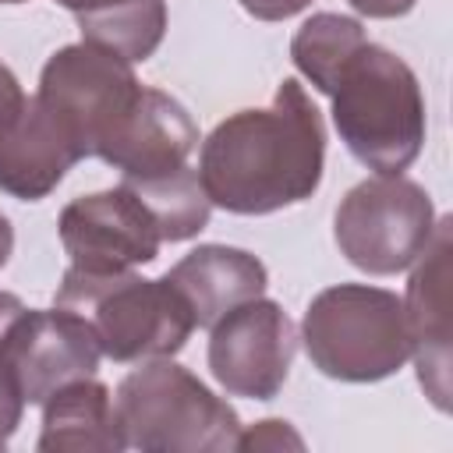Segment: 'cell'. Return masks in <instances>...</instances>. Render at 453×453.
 <instances>
[{
	"label": "cell",
	"mask_w": 453,
	"mask_h": 453,
	"mask_svg": "<svg viewBox=\"0 0 453 453\" xmlns=\"http://www.w3.org/2000/svg\"><path fill=\"white\" fill-rule=\"evenodd\" d=\"M449 216L435 219V234L418 255V265L407 280V294L400 297L418 382L442 414L449 411Z\"/></svg>",
	"instance_id": "cell-11"
},
{
	"label": "cell",
	"mask_w": 453,
	"mask_h": 453,
	"mask_svg": "<svg viewBox=\"0 0 453 453\" xmlns=\"http://www.w3.org/2000/svg\"><path fill=\"white\" fill-rule=\"evenodd\" d=\"M11 251H14V226H11V219L0 212V269L7 265Z\"/></svg>",
	"instance_id": "cell-26"
},
{
	"label": "cell",
	"mask_w": 453,
	"mask_h": 453,
	"mask_svg": "<svg viewBox=\"0 0 453 453\" xmlns=\"http://www.w3.org/2000/svg\"><path fill=\"white\" fill-rule=\"evenodd\" d=\"M21 411H25V396L21 386L14 379V368L7 365L4 350H0V449L11 442V435L21 425Z\"/></svg>",
	"instance_id": "cell-20"
},
{
	"label": "cell",
	"mask_w": 453,
	"mask_h": 453,
	"mask_svg": "<svg viewBox=\"0 0 453 453\" xmlns=\"http://www.w3.org/2000/svg\"><path fill=\"white\" fill-rule=\"evenodd\" d=\"M166 280L184 297V304L195 319V329H212L237 304L262 297L269 273L244 248L198 244L166 273Z\"/></svg>",
	"instance_id": "cell-14"
},
{
	"label": "cell",
	"mask_w": 453,
	"mask_h": 453,
	"mask_svg": "<svg viewBox=\"0 0 453 453\" xmlns=\"http://www.w3.org/2000/svg\"><path fill=\"white\" fill-rule=\"evenodd\" d=\"M414 4L418 0H350V7L368 18H403L407 11H414Z\"/></svg>",
	"instance_id": "cell-23"
},
{
	"label": "cell",
	"mask_w": 453,
	"mask_h": 453,
	"mask_svg": "<svg viewBox=\"0 0 453 453\" xmlns=\"http://www.w3.org/2000/svg\"><path fill=\"white\" fill-rule=\"evenodd\" d=\"M0 350L14 368L25 403H46L60 386L96 375L103 357L85 319L57 304L50 311L25 308L7 329Z\"/></svg>",
	"instance_id": "cell-10"
},
{
	"label": "cell",
	"mask_w": 453,
	"mask_h": 453,
	"mask_svg": "<svg viewBox=\"0 0 453 453\" xmlns=\"http://www.w3.org/2000/svg\"><path fill=\"white\" fill-rule=\"evenodd\" d=\"M21 311H25L21 297H18V294H7V290H0V343H4L7 329L18 322V315H21Z\"/></svg>",
	"instance_id": "cell-24"
},
{
	"label": "cell",
	"mask_w": 453,
	"mask_h": 453,
	"mask_svg": "<svg viewBox=\"0 0 453 453\" xmlns=\"http://www.w3.org/2000/svg\"><path fill=\"white\" fill-rule=\"evenodd\" d=\"M0 4H25V0H0Z\"/></svg>",
	"instance_id": "cell-27"
},
{
	"label": "cell",
	"mask_w": 453,
	"mask_h": 453,
	"mask_svg": "<svg viewBox=\"0 0 453 453\" xmlns=\"http://www.w3.org/2000/svg\"><path fill=\"white\" fill-rule=\"evenodd\" d=\"M333 124L347 152L375 170H407L425 145V96L393 50L379 42H361L336 71L329 92Z\"/></svg>",
	"instance_id": "cell-2"
},
{
	"label": "cell",
	"mask_w": 453,
	"mask_h": 453,
	"mask_svg": "<svg viewBox=\"0 0 453 453\" xmlns=\"http://www.w3.org/2000/svg\"><path fill=\"white\" fill-rule=\"evenodd\" d=\"M368 42L365 28L357 18H347V14H333V11H319L311 14L290 39V60L294 67L326 96L336 71L343 67V60L361 46Z\"/></svg>",
	"instance_id": "cell-18"
},
{
	"label": "cell",
	"mask_w": 453,
	"mask_h": 453,
	"mask_svg": "<svg viewBox=\"0 0 453 453\" xmlns=\"http://www.w3.org/2000/svg\"><path fill=\"white\" fill-rule=\"evenodd\" d=\"M283 446L301 449V446H304V439L290 428V421H283V418H265V421H258L255 428L241 432L234 449L251 453V449H283Z\"/></svg>",
	"instance_id": "cell-19"
},
{
	"label": "cell",
	"mask_w": 453,
	"mask_h": 453,
	"mask_svg": "<svg viewBox=\"0 0 453 453\" xmlns=\"http://www.w3.org/2000/svg\"><path fill=\"white\" fill-rule=\"evenodd\" d=\"M57 230L71 265L85 273H127L149 265L163 244L152 212L127 184L67 202Z\"/></svg>",
	"instance_id": "cell-9"
},
{
	"label": "cell",
	"mask_w": 453,
	"mask_h": 453,
	"mask_svg": "<svg viewBox=\"0 0 453 453\" xmlns=\"http://www.w3.org/2000/svg\"><path fill=\"white\" fill-rule=\"evenodd\" d=\"M124 439L145 453H219L241 435L237 411L170 357H152L117 386Z\"/></svg>",
	"instance_id": "cell-4"
},
{
	"label": "cell",
	"mask_w": 453,
	"mask_h": 453,
	"mask_svg": "<svg viewBox=\"0 0 453 453\" xmlns=\"http://www.w3.org/2000/svg\"><path fill=\"white\" fill-rule=\"evenodd\" d=\"M432 234V195L400 173H375L354 184L333 216L340 255L368 276H393L411 269Z\"/></svg>",
	"instance_id": "cell-6"
},
{
	"label": "cell",
	"mask_w": 453,
	"mask_h": 453,
	"mask_svg": "<svg viewBox=\"0 0 453 453\" xmlns=\"http://www.w3.org/2000/svg\"><path fill=\"white\" fill-rule=\"evenodd\" d=\"M142 88L145 85H138L124 57L81 39L46 60L35 96L85 159L110 145V138L134 110Z\"/></svg>",
	"instance_id": "cell-7"
},
{
	"label": "cell",
	"mask_w": 453,
	"mask_h": 453,
	"mask_svg": "<svg viewBox=\"0 0 453 453\" xmlns=\"http://www.w3.org/2000/svg\"><path fill=\"white\" fill-rule=\"evenodd\" d=\"M42 453H120L127 449L117 403L103 382L74 379L42 403Z\"/></svg>",
	"instance_id": "cell-15"
},
{
	"label": "cell",
	"mask_w": 453,
	"mask_h": 453,
	"mask_svg": "<svg viewBox=\"0 0 453 453\" xmlns=\"http://www.w3.org/2000/svg\"><path fill=\"white\" fill-rule=\"evenodd\" d=\"M78 28L85 42L113 50L127 64L149 60L166 32V0H131L117 7H103L92 14H78Z\"/></svg>",
	"instance_id": "cell-16"
},
{
	"label": "cell",
	"mask_w": 453,
	"mask_h": 453,
	"mask_svg": "<svg viewBox=\"0 0 453 453\" xmlns=\"http://www.w3.org/2000/svg\"><path fill=\"white\" fill-rule=\"evenodd\" d=\"M301 340L308 361L336 382H379L411 357L403 301L368 283H336L311 297Z\"/></svg>",
	"instance_id": "cell-5"
},
{
	"label": "cell",
	"mask_w": 453,
	"mask_h": 453,
	"mask_svg": "<svg viewBox=\"0 0 453 453\" xmlns=\"http://www.w3.org/2000/svg\"><path fill=\"white\" fill-rule=\"evenodd\" d=\"M60 7H67L74 18L78 14H92V11H103V7H117V4H131V0H57Z\"/></svg>",
	"instance_id": "cell-25"
},
{
	"label": "cell",
	"mask_w": 453,
	"mask_h": 453,
	"mask_svg": "<svg viewBox=\"0 0 453 453\" xmlns=\"http://www.w3.org/2000/svg\"><path fill=\"white\" fill-rule=\"evenodd\" d=\"M78 159L81 152L39 96H25V103L0 124V191L21 202L46 198Z\"/></svg>",
	"instance_id": "cell-13"
},
{
	"label": "cell",
	"mask_w": 453,
	"mask_h": 453,
	"mask_svg": "<svg viewBox=\"0 0 453 453\" xmlns=\"http://www.w3.org/2000/svg\"><path fill=\"white\" fill-rule=\"evenodd\" d=\"M120 184H127L145 202V209L152 212L159 234H163V241H188V237L202 234L205 223H209L212 202L202 188L198 170H191V166H180V170L163 173V177L120 180Z\"/></svg>",
	"instance_id": "cell-17"
},
{
	"label": "cell",
	"mask_w": 453,
	"mask_h": 453,
	"mask_svg": "<svg viewBox=\"0 0 453 453\" xmlns=\"http://www.w3.org/2000/svg\"><path fill=\"white\" fill-rule=\"evenodd\" d=\"M53 304L85 319L99 350L120 365L173 357L195 333V319L173 283L166 276L145 280L131 269L85 273L71 265L57 287Z\"/></svg>",
	"instance_id": "cell-3"
},
{
	"label": "cell",
	"mask_w": 453,
	"mask_h": 453,
	"mask_svg": "<svg viewBox=\"0 0 453 453\" xmlns=\"http://www.w3.org/2000/svg\"><path fill=\"white\" fill-rule=\"evenodd\" d=\"M251 18L258 21H283V18H294L301 14L311 0H237Z\"/></svg>",
	"instance_id": "cell-21"
},
{
	"label": "cell",
	"mask_w": 453,
	"mask_h": 453,
	"mask_svg": "<svg viewBox=\"0 0 453 453\" xmlns=\"http://www.w3.org/2000/svg\"><path fill=\"white\" fill-rule=\"evenodd\" d=\"M326 127L301 81L283 78L262 110H237L202 142L198 177L212 205L265 216L311 198L322 184Z\"/></svg>",
	"instance_id": "cell-1"
},
{
	"label": "cell",
	"mask_w": 453,
	"mask_h": 453,
	"mask_svg": "<svg viewBox=\"0 0 453 453\" xmlns=\"http://www.w3.org/2000/svg\"><path fill=\"white\" fill-rule=\"evenodd\" d=\"M198 149V127L191 113L159 88H142L134 110L99 152L103 163L120 170V180L163 177L188 166Z\"/></svg>",
	"instance_id": "cell-12"
},
{
	"label": "cell",
	"mask_w": 453,
	"mask_h": 453,
	"mask_svg": "<svg viewBox=\"0 0 453 453\" xmlns=\"http://www.w3.org/2000/svg\"><path fill=\"white\" fill-rule=\"evenodd\" d=\"M21 103H25V92H21L18 78H14V71L0 60V124H4Z\"/></svg>",
	"instance_id": "cell-22"
},
{
	"label": "cell",
	"mask_w": 453,
	"mask_h": 453,
	"mask_svg": "<svg viewBox=\"0 0 453 453\" xmlns=\"http://www.w3.org/2000/svg\"><path fill=\"white\" fill-rule=\"evenodd\" d=\"M294 350L297 329L290 315L269 297H251L212 326L209 372L230 396L273 400L290 375Z\"/></svg>",
	"instance_id": "cell-8"
}]
</instances>
